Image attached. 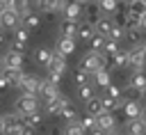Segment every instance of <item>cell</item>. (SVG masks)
<instances>
[{"mask_svg":"<svg viewBox=\"0 0 146 135\" xmlns=\"http://www.w3.org/2000/svg\"><path fill=\"white\" fill-rule=\"evenodd\" d=\"M80 69H82V71H87L89 76H94L96 71L107 69V57H105L103 53L87 50V55H84V57H82V62H80Z\"/></svg>","mask_w":146,"mask_h":135,"instance_id":"obj_1","label":"cell"},{"mask_svg":"<svg viewBox=\"0 0 146 135\" xmlns=\"http://www.w3.org/2000/svg\"><path fill=\"white\" fill-rule=\"evenodd\" d=\"M39 110V101H36V96H32V94H23L18 101H16V112L18 114H32V112H36Z\"/></svg>","mask_w":146,"mask_h":135,"instance_id":"obj_2","label":"cell"},{"mask_svg":"<svg viewBox=\"0 0 146 135\" xmlns=\"http://www.w3.org/2000/svg\"><path fill=\"white\" fill-rule=\"evenodd\" d=\"M146 64V48L144 46H135L132 50H128V66H132L135 71H141Z\"/></svg>","mask_w":146,"mask_h":135,"instance_id":"obj_3","label":"cell"},{"mask_svg":"<svg viewBox=\"0 0 146 135\" xmlns=\"http://www.w3.org/2000/svg\"><path fill=\"white\" fill-rule=\"evenodd\" d=\"M21 128H23V117L16 112V114H7L5 117V126H2V135H21Z\"/></svg>","mask_w":146,"mask_h":135,"instance_id":"obj_4","label":"cell"},{"mask_svg":"<svg viewBox=\"0 0 146 135\" xmlns=\"http://www.w3.org/2000/svg\"><path fill=\"white\" fill-rule=\"evenodd\" d=\"M21 25V14L11 7H7L2 14H0V27H7V30H16Z\"/></svg>","mask_w":146,"mask_h":135,"instance_id":"obj_5","label":"cell"},{"mask_svg":"<svg viewBox=\"0 0 146 135\" xmlns=\"http://www.w3.org/2000/svg\"><path fill=\"white\" fill-rule=\"evenodd\" d=\"M18 87L23 89V94H32V96H36L39 94V87H41V80L39 78H34V76H21V80H18Z\"/></svg>","mask_w":146,"mask_h":135,"instance_id":"obj_6","label":"cell"},{"mask_svg":"<svg viewBox=\"0 0 146 135\" xmlns=\"http://www.w3.org/2000/svg\"><path fill=\"white\" fill-rule=\"evenodd\" d=\"M82 14H84V7H82L80 0H75V2H66V7H64V18H66V21H78Z\"/></svg>","mask_w":146,"mask_h":135,"instance_id":"obj_7","label":"cell"},{"mask_svg":"<svg viewBox=\"0 0 146 135\" xmlns=\"http://www.w3.org/2000/svg\"><path fill=\"white\" fill-rule=\"evenodd\" d=\"M66 103H68V98H66L64 94H57L55 98L46 101V114H50V117H52V114H59V110H62Z\"/></svg>","mask_w":146,"mask_h":135,"instance_id":"obj_8","label":"cell"},{"mask_svg":"<svg viewBox=\"0 0 146 135\" xmlns=\"http://www.w3.org/2000/svg\"><path fill=\"white\" fill-rule=\"evenodd\" d=\"M114 126H116V119H114L112 112H103V114L96 117V128H100V130H105V133H112Z\"/></svg>","mask_w":146,"mask_h":135,"instance_id":"obj_9","label":"cell"},{"mask_svg":"<svg viewBox=\"0 0 146 135\" xmlns=\"http://www.w3.org/2000/svg\"><path fill=\"white\" fill-rule=\"evenodd\" d=\"M46 66H48V71L64 73V71H66V57H64V55H59V53H52V55H50V62H48Z\"/></svg>","mask_w":146,"mask_h":135,"instance_id":"obj_10","label":"cell"},{"mask_svg":"<svg viewBox=\"0 0 146 135\" xmlns=\"http://www.w3.org/2000/svg\"><path fill=\"white\" fill-rule=\"evenodd\" d=\"M21 25H23L25 30H30V27H39V25H41V18H39V14H34L32 9H27V11L21 14Z\"/></svg>","mask_w":146,"mask_h":135,"instance_id":"obj_11","label":"cell"},{"mask_svg":"<svg viewBox=\"0 0 146 135\" xmlns=\"http://www.w3.org/2000/svg\"><path fill=\"white\" fill-rule=\"evenodd\" d=\"M128 135H146V124L141 121V117L128 119Z\"/></svg>","mask_w":146,"mask_h":135,"instance_id":"obj_12","label":"cell"},{"mask_svg":"<svg viewBox=\"0 0 146 135\" xmlns=\"http://www.w3.org/2000/svg\"><path fill=\"white\" fill-rule=\"evenodd\" d=\"M59 32H62V37H66V39H73V37H78V23L75 21H62V25H59Z\"/></svg>","mask_w":146,"mask_h":135,"instance_id":"obj_13","label":"cell"},{"mask_svg":"<svg viewBox=\"0 0 146 135\" xmlns=\"http://www.w3.org/2000/svg\"><path fill=\"white\" fill-rule=\"evenodd\" d=\"M57 53H59V55H64V57H66V55H73V53H75V41H73V39L62 37V39L57 41Z\"/></svg>","mask_w":146,"mask_h":135,"instance_id":"obj_14","label":"cell"},{"mask_svg":"<svg viewBox=\"0 0 146 135\" xmlns=\"http://www.w3.org/2000/svg\"><path fill=\"white\" fill-rule=\"evenodd\" d=\"M21 66H23V55L9 50L5 55V69H21Z\"/></svg>","mask_w":146,"mask_h":135,"instance_id":"obj_15","label":"cell"},{"mask_svg":"<svg viewBox=\"0 0 146 135\" xmlns=\"http://www.w3.org/2000/svg\"><path fill=\"white\" fill-rule=\"evenodd\" d=\"M121 110H123V114H125L128 119H135V117L141 114V105H139V101H125Z\"/></svg>","mask_w":146,"mask_h":135,"instance_id":"obj_16","label":"cell"},{"mask_svg":"<svg viewBox=\"0 0 146 135\" xmlns=\"http://www.w3.org/2000/svg\"><path fill=\"white\" fill-rule=\"evenodd\" d=\"M23 117V124L25 126H30V128H34V130H39L41 128V124H43V117H41V112L36 110V112H32V114H21Z\"/></svg>","mask_w":146,"mask_h":135,"instance_id":"obj_17","label":"cell"},{"mask_svg":"<svg viewBox=\"0 0 146 135\" xmlns=\"http://www.w3.org/2000/svg\"><path fill=\"white\" fill-rule=\"evenodd\" d=\"M21 76H23V71H21V69H2V78L7 80V85H9V87H16V85H18V80H21Z\"/></svg>","mask_w":146,"mask_h":135,"instance_id":"obj_18","label":"cell"},{"mask_svg":"<svg viewBox=\"0 0 146 135\" xmlns=\"http://www.w3.org/2000/svg\"><path fill=\"white\" fill-rule=\"evenodd\" d=\"M39 94L46 98V101H50V98H55L57 94H59V89H57V85H50L48 80H41V87H39Z\"/></svg>","mask_w":146,"mask_h":135,"instance_id":"obj_19","label":"cell"},{"mask_svg":"<svg viewBox=\"0 0 146 135\" xmlns=\"http://www.w3.org/2000/svg\"><path fill=\"white\" fill-rule=\"evenodd\" d=\"M59 117H62L66 124H68V121H78V108H75V105L68 101V103H66V105L59 110Z\"/></svg>","mask_w":146,"mask_h":135,"instance_id":"obj_20","label":"cell"},{"mask_svg":"<svg viewBox=\"0 0 146 135\" xmlns=\"http://www.w3.org/2000/svg\"><path fill=\"white\" fill-rule=\"evenodd\" d=\"M94 30H96V34H100V37L107 39V34H110V30H112V21H110L107 16H100L98 23L94 25Z\"/></svg>","mask_w":146,"mask_h":135,"instance_id":"obj_21","label":"cell"},{"mask_svg":"<svg viewBox=\"0 0 146 135\" xmlns=\"http://www.w3.org/2000/svg\"><path fill=\"white\" fill-rule=\"evenodd\" d=\"M123 39H125L130 46H139V43H141V39H144V32H141V27H135V30H125Z\"/></svg>","mask_w":146,"mask_h":135,"instance_id":"obj_22","label":"cell"},{"mask_svg":"<svg viewBox=\"0 0 146 135\" xmlns=\"http://www.w3.org/2000/svg\"><path fill=\"white\" fill-rule=\"evenodd\" d=\"M87 114H91V117L103 114V103H100V98H98V96H91V98L87 101Z\"/></svg>","mask_w":146,"mask_h":135,"instance_id":"obj_23","label":"cell"},{"mask_svg":"<svg viewBox=\"0 0 146 135\" xmlns=\"http://www.w3.org/2000/svg\"><path fill=\"white\" fill-rule=\"evenodd\" d=\"M128 14H135V16H146V2L144 0H130L128 2Z\"/></svg>","mask_w":146,"mask_h":135,"instance_id":"obj_24","label":"cell"},{"mask_svg":"<svg viewBox=\"0 0 146 135\" xmlns=\"http://www.w3.org/2000/svg\"><path fill=\"white\" fill-rule=\"evenodd\" d=\"M100 103H103V112H114V110H121L123 108V101L119 98H110V96H105V98H100Z\"/></svg>","mask_w":146,"mask_h":135,"instance_id":"obj_25","label":"cell"},{"mask_svg":"<svg viewBox=\"0 0 146 135\" xmlns=\"http://www.w3.org/2000/svg\"><path fill=\"white\" fill-rule=\"evenodd\" d=\"M94 80H96V85H98V87H107V85L112 82V76H110V71H107V69H100V71H96V73H94Z\"/></svg>","mask_w":146,"mask_h":135,"instance_id":"obj_26","label":"cell"},{"mask_svg":"<svg viewBox=\"0 0 146 135\" xmlns=\"http://www.w3.org/2000/svg\"><path fill=\"white\" fill-rule=\"evenodd\" d=\"M84 14H87V23H89V25H96L103 11H100V7H98V5H89V9H87Z\"/></svg>","mask_w":146,"mask_h":135,"instance_id":"obj_27","label":"cell"},{"mask_svg":"<svg viewBox=\"0 0 146 135\" xmlns=\"http://www.w3.org/2000/svg\"><path fill=\"white\" fill-rule=\"evenodd\" d=\"M135 27H141V18H139V16H135V14H128V11H125L123 30H135Z\"/></svg>","mask_w":146,"mask_h":135,"instance_id":"obj_28","label":"cell"},{"mask_svg":"<svg viewBox=\"0 0 146 135\" xmlns=\"http://www.w3.org/2000/svg\"><path fill=\"white\" fill-rule=\"evenodd\" d=\"M94 34H96V30H94V25H89L87 21H84L82 25H78V37H80V39H84V41H89V39L94 37Z\"/></svg>","mask_w":146,"mask_h":135,"instance_id":"obj_29","label":"cell"},{"mask_svg":"<svg viewBox=\"0 0 146 135\" xmlns=\"http://www.w3.org/2000/svg\"><path fill=\"white\" fill-rule=\"evenodd\" d=\"M78 124H80V128H82L84 133H89L91 128H96V117H91V114H82V117H78Z\"/></svg>","mask_w":146,"mask_h":135,"instance_id":"obj_30","label":"cell"},{"mask_svg":"<svg viewBox=\"0 0 146 135\" xmlns=\"http://www.w3.org/2000/svg\"><path fill=\"white\" fill-rule=\"evenodd\" d=\"M130 85H132V87H137V89L141 92V89L146 87V73H144V71H135V73H132V78H130Z\"/></svg>","mask_w":146,"mask_h":135,"instance_id":"obj_31","label":"cell"},{"mask_svg":"<svg viewBox=\"0 0 146 135\" xmlns=\"http://www.w3.org/2000/svg\"><path fill=\"white\" fill-rule=\"evenodd\" d=\"M121 48H119V41H114V39H105V46H103V55L105 57H112L114 53H119Z\"/></svg>","mask_w":146,"mask_h":135,"instance_id":"obj_32","label":"cell"},{"mask_svg":"<svg viewBox=\"0 0 146 135\" xmlns=\"http://www.w3.org/2000/svg\"><path fill=\"white\" fill-rule=\"evenodd\" d=\"M87 43L91 46V50H94V53H103V46H105V37H100V34H94V37H91Z\"/></svg>","mask_w":146,"mask_h":135,"instance_id":"obj_33","label":"cell"},{"mask_svg":"<svg viewBox=\"0 0 146 135\" xmlns=\"http://www.w3.org/2000/svg\"><path fill=\"white\" fill-rule=\"evenodd\" d=\"M98 7H100V11H105V14H114L116 7H119V0H98Z\"/></svg>","mask_w":146,"mask_h":135,"instance_id":"obj_34","label":"cell"},{"mask_svg":"<svg viewBox=\"0 0 146 135\" xmlns=\"http://www.w3.org/2000/svg\"><path fill=\"white\" fill-rule=\"evenodd\" d=\"M123 34H125V30H123L121 25H114V23H112V30H110V34H107V39H114V41H121V39H123Z\"/></svg>","mask_w":146,"mask_h":135,"instance_id":"obj_35","label":"cell"},{"mask_svg":"<svg viewBox=\"0 0 146 135\" xmlns=\"http://www.w3.org/2000/svg\"><path fill=\"white\" fill-rule=\"evenodd\" d=\"M50 55H52V50H48V48H39V50H36V62L46 66V64L50 62Z\"/></svg>","mask_w":146,"mask_h":135,"instance_id":"obj_36","label":"cell"},{"mask_svg":"<svg viewBox=\"0 0 146 135\" xmlns=\"http://www.w3.org/2000/svg\"><path fill=\"white\" fill-rule=\"evenodd\" d=\"M78 94H80V98H82V101L87 103V101H89V98L94 96V87H91L89 82H87V85H80V89H78Z\"/></svg>","mask_w":146,"mask_h":135,"instance_id":"obj_37","label":"cell"},{"mask_svg":"<svg viewBox=\"0 0 146 135\" xmlns=\"http://www.w3.org/2000/svg\"><path fill=\"white\" fill-rule=\"evenodd\" d=\"M57 7V0H36V9L41 11H55Z\"/></svg>","mask_w":146,"mask_h":135,"instance_id":"obj_38","label":"cell"},{"mask_svg":"<svg viewBox=\"0 0 146 135\" xmlns=\"http://www.w3.org/2000/svg\"><path fill=\"white\" fill-rule=\"evenodd\" d=\"M64 133H66V135H87V133H84V130L80 128V124H78V121H68V124H66V130H64Z\"/></svg>","mask_w":146,"mask_h":135,"instance_id":"obj_39","label":"cell"},{"mask_svg":"<svg viewBox=\"0 0 146 135\" xmlns=\"http://www.w3.org/2000/svg\"><path fill=\"white\" fill-rule=\"evenodd\" d=\"M125 96H128V101H137V98H139V89L128 82V85H125Z\"/></svg>","mask_w":146,"mask_h":135,"instance_id":"obj_40","label":"cell"},{"mask_svg":"<svg viewBox=\"0 0 146 135\" xmlns=\"http://www.w3.org/2000/svg\"><path fill=\"white\" fill-rule=\"evenodd\" d=\"M14 37H16V41H23V43H27V30H25L23 25H18V27H16Z\"/></svg>","mask_w":146,"mask_h":135,"instance_id":"obj_41","label":"cell"},{"mask_svg":"<svg viewBox=\"0 0 146 135\" xmlns=\"http://www.w3.org/2000/svg\"><path fill=\"white\" fill-rule=\"evenodd\" d=\"M75 82H78V87H80V85H87V82H89V73L82 71V69H78V73H75Z\"/></svg>","mask_w":146,"mask_h":135,"instance_id":"obj_42","label":"cell"},{"mask_svg":"<svg viewBox=\"0 0 146 135\" xmlns=\"http://www.w3.org/2000/svg\"><path fill=\"white\" fill-rule=\"evenodd\" d=\"M105 89H107V96H110V98H116V101L121 98V89H119L116 85H112V82H110V85H107Z\"/></svg>","mask_w":146,"mask_h":135,"instance_id":"obj_43","label":"cell"},{"mask_svg":"<svg viewBox=\"0 0 146 135\" xmlns=\"http://www.w3.org/2000/svg\"><path fill=\"white\" fill-rule=\"evenodd\" d=\"M9 50H14V53H21V55H25V43L23 41H16L14 39V43H11V48Z\"/></svg>","mask_w":146,"mask_h":135,"instance_id":"obj_44","label":"cell"},{"mask_svg":"<svg viewBox=\"0 0 146 135\" xmlns=\"http://www.w3.org/2000/svg\"><path fill=\"white\" fill-rule=\"evenodd\" d=\"M48 82H50V85H59V82H62V73L48 71Z\"/></svg>","mask_w":146,"mask_h":135,"instance_id":"obj_45","label":"cell"},{"mask_svg":"<svg viewBox=\"0 0 146 135\" xmlns=\"http://www.w3.org/2000/svg\"><path fill=\"white\" fill-rule=\"evenodd\" d=\"M21 135H36V130H34V128H30V126H25V124H23V128H21Z\"/></svg>","mask_w":146,"mask_h":135,"instance_id":"obj_46","label":"cell"},{"mask_svg":"<svg viewBox=\"0 0 146 135\" xmlns=\"http://www.w3.org/2000/svg\"><path fill=\"white\" fill-rule=\"evenodd\" d=\"M64 7H66V0H57V7H55V11H64Z\"/></svg>","mask_w":146,"mask_h":135,"instance_id":"obj_47","label":"cell"},{"mask_svg":"<svg viewBox=\"0 0 146 135\" xmlns=\"http://www.w3.org/2000/svg\"><path fill=\"white\" fill-rule=\"evenodd\" d=\"M89 135H107V133H105V130H100V128H91V130H89Z\"/></svg>","mask_w":146,"mask_h":135,"instance_id":"obj_48","label":"cell"},{"mask_svg":"<svg viewBox=\"0 0 146 135\" xmlns=\"http://www.w3.org/2000/svg\"><path fill=\"white\" fill-rule=\"evenodd\" d=\"M7 87H9V85H7V80H5V78H2V73H0V92H2V89H7Z\"/></svg>","mask_w":146,"mask_h":135,"instance_id":"obj_49","label":"cell"},{"mask_svg":"<svg viewBox=\"0 0 146 135\" xmlns=\"http://www.w3.org/2000/svg\"><path fill=\"white\" fill-rule=\"evenodd\" d=\"M5 9H7V5H5V2H2V0H0V14H2V11H5Z\"/></svg>","mask_w":146,"mask_h":135,"instance_id":"obj_50","label":"cell"},{"mask_svg":"<svg viewBox=\"0 0 146 135\" xmlns=\"http://www.w3.org/2000/svg\"><path fill=\"white\" fill-rule=\"evenodd\" d=\"M139 117H141V121L146 124V110H141V114H139Z\"/></svg>","mask_w":146,"mask_h":135,"instance_id":"obj_51","label":"cell"},{"mask_svg":"<svg viewBox=\"0 0 146 135\" xmlns=\"http://www.w3.org/2000/svg\"><path fill=\"white\" fill-rule=\"evenodd\" d=\"M141 30H146V16H141Z\"/></svg>","mask_w":146,"mask_h":135,"instance_id":"obj_52","label":"cell"},{"mask_svg":"<svg viewBox=\"0 0 146 135\" xmlns=\"http://www.w3.org/2000/svg\"><path fill=\"white\" fill-rule=\"evenodd\" d=\"M139 96H141V98H146V87H144V89L139 92Z\"/></svg>","mask_w":146,"mask_h":135,"instance_id":"obj_53","label":"cell"},{"mask_svg":"<svg viewBox=\"0 0 146 135\" xmlns=\"http://www.w3.org/2000/svg\"><path fill=\"white\" fill-rule=\"evenodd\" d=\"M5 43V32H0V46Z\"/></svg>","mask_w":146,"mask_h":135,"instance_id":"obj_54","label":"cell"},{"mask_svg":"<svg viewBox=\"0 0 146 135\" xmlns=\"http://www.w3.org/2000/svg\"><path fill=\"white\" fill-rule=\"evenodd\" d=\"M2 126H5V117H0V133H2Z\"/></svg>","mask_w":146,"mask_h":135,"instance_id":"obj_55","label":"cell"},{"mask_svg":"<svg viewBox=\"0 0 146 135\" xmlns=\"http://www.w3.org/2000/svg\"><path fill=\"white\" fill-rule=\"evenodd\" d=\"M2 2H5L7 7H11V2H14V0H2Z\"/></svg>","mask_w":146,"mask_h":135,"instance_id":"obj_56","label":"cell"},{"mask_svg":"<svg viewBox=\"0 0 146 135\" xmlns=\"http://www.w3.org/2000/svg\"><path fill=\"white\" fill-rule=\"evenodd\" d=\"M0 66H5V57L2 55H0Z\"/></svg>","mask_w":146,"mask_h":135,"instance_id":"obj_57","label":"cell"},{"mask_svg":"<svg viewBox=\"0 0 146 135\" xmlns=\"http://www.w3.org/2000/svg\"><path fill=\"white\" fill-rule=\"evenodd\" d=\"M82 2H98V0H82Z\"/></svg>","mask_w":146,"mask_h":135,"instance_id":"obj_58","label":"cell"},{"mask_svg":"<svg viewBox=\"0 0 146 135\" xmlns=\"http://www.w3.org/2000/svg\"><path fill=\"white\" fill-rule=\"evenodd\" d=\"M107 135H121V133H114V130H112V133H107Z\"/></svg>","mask_w":146,"mask_h":135,"instance_id":"obj_59","label":"cell"},{"mask_svg":"<svg viewBox=\"0 0 146 135\" xmlns=\"http://www.w3.org/2000/svg\"><path fill=\"white\" fill-rule=\"evenodd\" d=\"M144 48H146V43H144Z\"/></svg>","mask_w":146,"mask_h":135,"instance_id":"obj_60","label":"cell"},{"mask_svg":"<svg viewBox=\"0 0 146 135\" xmlns=\"http://www.w3.org/2000/svg\"><path fill=\"white\" fill-rule=\"evenodd\" d=\"M125 2H130V0H125Z\"/></svg>","mask_w":146,"mask_h":135,"instance_id":"obj_61","label":"cell"},{"mask_svg":"<svg viewBox=\"0 0 146 135\" xmlns=\"http://www.w3.org/2000/svg\"><path fill=\"white\" fill-rule=\"evenodd\" d=\"M144 2H146V0H144Z\"/></svg>","mask_w":146,"mask_h":135,"instance_id":"obj_62","label":"cell"}]
</instances>
